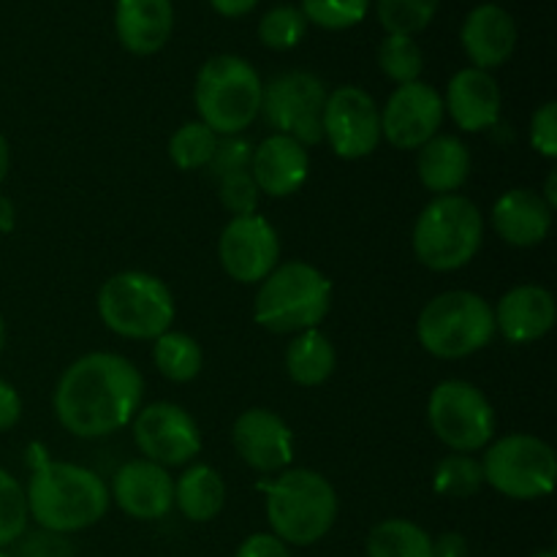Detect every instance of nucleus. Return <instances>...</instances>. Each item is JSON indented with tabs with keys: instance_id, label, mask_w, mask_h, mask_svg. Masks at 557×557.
Instances as JSON below:
<instances>
[{
	"instance_id": "obj_1",
	"label": "nucleus",
	"mask_w": 557,
	"mask_h": 557,
	"mask_svg": "<svg viewBox=\"0 0 557 557\" xmlns=\"http://www.w3.org/2000/svg\"><path fill=\"white\" fill-rule=\"evenodd\" d=\"M145 395V379L128 359L96 351L76 359L60 375L54 413L76 438L117 433L136 417Z\"/></svg>"
},
{
	"instance_id": "obj_2",
	"label": "nucleus",
	"mask_w": 557,
	"mask_h": 557,
	"mask_svg": "<svg viewBox=\"0 0 557 557\" xmlns=\"http://www.w3.org/2000/svg\"><path fill=\"white\" fill-rule=\"evenodd\" d=\"M27 511L49 533H76L96 525L109 509V490L101 476L71 462H49L33 471Z\"/></svg>"
},
{
	"instance_id": "obj_3",
	"label": "nucleus",
	"mask_w": 557,
	"mask_h": 557,
	"mask_svg": "<svg viewBox=\"0 0 557 557\" xmlns=\"http://www.w3.org/2000/svg\"><path fill=\"white\" fill-rule=\"evenodd\" d=\"M332 305V283L324 272L305 261L275 267L261 281L253 315L264 330L275 335L315 330Z\"/></svg>"
},
{
	"instance_id": "obj_4",
	"label": "nucleus",
	"mask_w": 557,
	"mask_h": 557,
	"mask_svg": "<svg viewBox=\"0 0 557 557\" xmlns=\"http://www.w3.org/2000/svg\"><path fill=\"white\" fill-rule=\"evenodd\" d=\"M267 520L272 536L294 547H310L332 531L337 520L335 487L321 473L286 471L267 493Z\"/></svg>"
},
{
	"instance_id": "obj_5",
	"label": "nucleus",
	"mask_w": 557,
	"mask_h": 557,
	"mask_svg": "<svg viewBox=\"0 0 557 557\" xmlns=\"http://www.w3.org/2000/svg\"><path fill=\"white\" fill-rule=\"evenodd\" d=\"M259 74L248 60L237 54L210 58L196 74V109L201 123L221 136H237L259 117L261 112Z\"/></svg>"
},
{
	"instance_id": "obj_6",
	"label": "nucleus",
	"mask_w": 557,
	"mask_h": 557,
	"mask_svg": "<svg viewBox=\"0 0 557 557\" xmlns=\"http://www.w3.org/2000/svg\"><path fill=\"white\" fill-rule=\"evenodd\" d=\"M484 218L471 199L435 196L417 218L413 253L428 270L451 272L466 267L482 248Z\"/></svg>"
},
{
	"instance_id": "obj_7",
	"label": "nucleus",
	"mask_w": 557,
	"mask_h": 557,
	"mask_svg": "<svg viewBox=\"0 0 557 557\" xmlns=\"http://www.w3.org/2000/svg\"><path fill=\"white\" fill-rule=\"evenodd\" d=\"M419 343L438 359H466L495 335L493 308L473 292H446L424 305L417 321Z\"/></svg>"
},
{
	"instance_id": "obj_8",
	"label": "nucleus",
	"mask_w": 557,
	"mask_h": 557,
	"mask_svg": "<svg viewBox=\"0 0 557 557\" xmlns=\"http://www.w3.org/2000/svg\"><path fill=\"white\" fill-rule=\"evenodd\" d=\"M101 321L128 341H156L174 321V299L166 283L147 272H120L98 292Z\"/></svg>"
},
{
	"instance_id": "obj_9",
	"label": "nucleus",
	"mask_w": 557,
	"mask_h": 557,
	"mask_svg": "<svg viewBox=\"0 0 557 557\" xmlns=\"http://www.w3.org/2000/svg\"><path fill=\"white\" fill-rule=\"evenodd\" d=\"M484 482L515 500L547 498L555 487L557 460L547 441L517 433L495 441L482 460Z\"/></svg>"
},
{
	"instance_id": "obj_10",
	"label": "nucleus",
	"mask_w": 557,
	"mask_h": 557,
	"mask_svg": "<svg viewBox=\"0 0 557 557\" xmlns=\"http://www.w3.org/2000/svg\"><path fill=\"white\" fill-rule=\"evenodd\" d=\"M428 422L441 444L460 455L484 449L495 433V411L482 389L468 381H444L428 403Z\"/></svg>"
},
{
	"instance_id": "obj_11",
	"label": "nucleus",
	"mask_w": 557,
	"mask_h": 557,
	"mask_svg": "<svg viewBox=\"0 0 557 557\" xmlns=\"http://www.w3.org/2000/svg\"><path fill=\"white\" fill-rule=\"evenodd\" d=\"M324 103V82L310 71H286L261 90V114L267 123L302 147L319 145L324 139L321 131Z\"/></svg>"
},
{
	"instance_id": "obj_12",
	"label": "nucleus",
	"mask_w": 557,
	"mask_h": 557,
	"mask_svg": "<svg viewBox=\"0 0 557 557\" xmlns=\"http://www.w3.org/2000/svg\"><path fill=\"white\" fill-rule=\"evenodd\" d=\"M321 131L332 150L346 161L370 156L381 141V109L362 87H337L326 96L321 112Z\"/></svg>"
},
{
	"instance_id": "obj_13",
	"label": "nucleus",
	"mask_w": 557,
	"mask_h": 557,
	"mask_svg": "<svg viewBox=\"0 0 557 557\" xmlns=\"http://www.w3.org/2000/svg\"><path fill=\"white\" fill-rule=\"evenodd\" d=\"M134 441L145 460L161 468L185 466L201 451V435L194 417L174 403H152L134 419Z\"/></svg>"
},
{
	"instance_id": "obj_14",
	"label": "nucleus",
	"mask_w": 557,
	"mask_h": 557,
	"mask_svg": "<svg viewBox=\"0 0 557 557\" xmlns=\"http://www.w3.org/2000/svg\"><path fill=\"white\" fill-rule=\"evenodd\" d=\"M444 98L424 82L400 85L381 112V136L397 150H419L444 123Z\"/></svg>"
},
{
	"instance_id": "obj_15",
	"label": "nucleus",
	"mask_w": 557,
	"mask_h": 557,
	"mask_svg": "<svg viewBox=\"0 0 557 557\" xmlns=\"http://www.w3.org/2000/svg\"><path fill=\"white\" fill-rule=\"evenodd\" d=\"M218 256L232 281L261 283L277 267V232L261 215L232 218L218 243Z\"/></svg>"
},
{
	"instance_id": "obj_16",
	"label": "nucleus",
	"mask_w": 557,
	"mask_h": 557,
	"mask_svg": "<svg viewBox=\"0 0 557 557\" xmlns=\"http://www.w3.org/2000/svg\"><path fill=\"white\" fill-rule=\"evenodd\" d=\"M232 441L243 462L261 473H275L292 462L294 438L288 424L267 408L243 411L234 422Z\"/></svg>"
},
{
	"instance_id": "obj_17",
	"label": "nucleus",
	"mask_w": 557,
	"mask_h": 557,
	"mask_svg": "<svg viewBox=\"0 0 557 557\" xmlns=\"http://www.w3.org/2000/svg\"><path fill=\"white\" fill-rule=\"evenodd\" d=\"M112 498L134 520H161L174 506V482L166 468L150 460H131L114 476Z\"/></svg>"
},
{
	"instance_id": "obj_18",
	"label": "nucleus",
	"mask_w": 557,
	"mask_h": 557,
	"mask_svg": "<svg viewBox=\"0 0 557 557\" xmlns=\"http://www.w3.org/2000/svg\"><path fill=\"white\" fill-rule=\"evenodd\" d=\"M444 109H449L457 128L468 134L495 128L500 120V90L490 71L462 69L446 87Z\"/></svg>"
},
{
	"instance_id": "obj_19",
	"label": "nucleus",
	"mask_w": 557,
	"mask_h": 557,
	"mask_svg": "<svg viewBox=\"0 0 557 557\" xmlns=\"http://www.w3.org/2000/svg\"><path fill=\"white\" fill-rule=\"evenodd\" d=\"M308 150L299 141H294L292 136L275 134L253 150L250 177L259 185L261 194L286 199V196L297 194L302 188V183L308 180Z\"/></svg>"
},
{
	"instance_id": "obj_20",
	"label": "nucleus",
	"mask_w": 557,
	"mask_h": 557,
	"mask_svg": "<svg viewBox=\"0 0 557 557\" xmlns=\"http://www.w3.org/2000/svg\"><path fill=\"white\" fill-rule=\"evenodd\" d=\"M493 315L495 330H500L506 341L533 343L555 326L557 305L553 292L525 283V286H515L511 292H506Z\"/></svg>"
},
{
	"instance_id": "obj_21",
	"label": "nucleus",
	"mask_w": 557,
	"mask_h": 557,
	"mask_svg": "<svg viewBox=\"0 0 557 557\" xmlns=\"http://www.w3.org/2000/svg\"><path fill=\"white\" fill-rule=\"evenodd\" d=\"M462 49L473 60V69H498L515 54L517 25L506 9L495 3L476 5L462 22Z\"/></svg>"
},
{
	"instance_id": "obj_22",
	"label": "nucleus",
	"mask_w": 557,
	"mask_h": 557,
	"mask_svg": "<svg viewBox=\"0 0 557 557\" xmlns=\"http://www.w3.org/2000/svg\"><path fill=\"white\" fill-rule=\"evenodd\" d=\"M493 228L506 245L533 248L553 228V207L536 190H506L493 207Z\"/></svg>"
},
{
	"instance_id": "obj_23",
	"label": "nucleus",
	"mask_w": 557,
	"mask_h": 557,
	"mask_svg": "<svg viewBox=\"0 0 557 557\" xmlns=\"http://www.w3.org/2000/svg\"><path fill=\"white\" fill-rule=\"evenodd\" d=\"M174 27L172 0H117L114 30L134 54H156L166 47Z\"/></svg>"
},
{
	"instance_id": "obj_24",
	"label": "nucleus",
	"mask_w": 557,
	"mask_h": 557,
	"mask_svg": "<svg viewBox=\"0 0 557 557\" xmlns=\"http://www.w3.org/2000/svg\"><path fill=\"white\" fill-rule=\"evenodd\" d=\"M417 172L424 188L433 194H455L471 174V152L457 136H433L419 147Z\"/></svg>"
},
{
	"instance_id": "obj_25",
	"label": "nucleus",
	"mask_w": 557,
	"mask_h": 557,
	"mask_svg": "<svg viewBox=\"0 0 557 557\" xmlns=\"http://www.w3.org/2000/svg\"><path fill=\"white\" fill-rule=\"evenodd\" d=\"M174 504L190 522H210L226 504V484L210 466H194L174 484Z\"/></svg>"
},
{
	"instance_id": "obj_26",
	"label": "nucleus",
	"mask_w": 557,
	"mask_h": 557,
	"mask_svg": "<svg viewBox=\"0 0 557 557\" xmlns=\"http://www.w3.org/2000/svg\"><path fill=\"white\" fill-rule=\"evenodd\" d=\"M337 354L330 337L319 330H305L288 343L286 370L288 379L299 386H319L335 373Z\"/></svg>"
},
{
	"instance_id": "obj_27",
	"label": "nucleus",
	"mask_w": 557,
	"mask_h": 557,
	"mask_svg": "<svg viewBox=\"0 0 557 557\" xmlns=\"http://www.w3.org/2000/svg\"><path fill=\"white\" fill-rule=\"evenodd\" d=\"M368 557H435L433 539L411 520H384L370 531Z\"/></svg>"
},
{
	"instance_id": "obj_28",
	"label": "nucleus",
	"mask_w": 557,
	"mask_h": 557,
	"mask_svg": "<svg viewBox=\"0 0 557 557\" xmlns=\"http://www.w3.org/2000/svg\"><path fill=\"white\" fill-rule=\"evenodd\" d=\"M152 359H156V368L161 370V375H166L174 384L194 381L205 364L201 346L183 332H163L161 337H156Z\"/></svg>"
},
{
	"instance_id": "obj_29",
	"label": "nucleus",
	"mask_w": 557,
	"mask_h": 557,
	"mask_svg": "<svg viewBox=\"0 0 557 557\" xmlns=\"http://www.w3.org/2000/svg\"><path fill=\"white\" fill-rule=\"evenodd\" d=\"M218 147V134L207 128L205 123H185L169 139V156L174 166L194 172V169H207Z\"/></svg>"
},
{
	"instance_id": "obj_30",
	"label": "nucleus",
	"mask_w": 557,
	"mask_h": 557,
	"mask_svg": "<svg viewBox=\"0 0 557 557\" xmlns=\"http://www.w3.org/2000/svg\"><path fill=\"white\" fill-rule=\"evenodd\" d=\"M441 0H379V20L389 36H417L433 22Z\"/></svg>"
},
{
	"instance_id": "obj_31",
	"label": "nucleus",
	"mask_w": 557,
	"mask_h": 557,
	"mask_svg": "<svg viewBox=\"0 0 557 557\" xmlns=\"http://www.w3.org/2000/svg\"><path fill=\"white\" fill-rule=\"evenodd\" d=\"M484 484L482 462L473 460L471 455H449L435 468V493L446 498H471Z\"/></svg>"
},
{
	"instance_id": "obj_32",
	"label": "nucleus",
	"mask_w": 557,
	"mask_h": 557,
	"mask_svg": "<svg viewBox=\"0 0 557 557\" xmlns=\"http://www.w3.org/2000/svg\"><path fill=\"white\" fill-rule=\"evenodd\" d=\"M379 65L397 85L419 82L424 69L422 49L411 36H386L379 47Z\"/></svg>"
},
{
	"instance_id": "obj_33",
	"label": "nucleus",
	"mask_w": 557,
	"mask_h": 557,
	"mask_svg": "<svg viewBox=\"0 0 557 557\" xmlns=\"http://www.w3.org/2000/svg\"><path fill=\"white\" fill-rule=\"evenodd\" d=\"M305 30H308V20L294 5H275L259 22L261 44L275 49V52H286V49L297 47L305 38Z\"/></svg>"
},
{
	"instance_id": "obj_34",
	"label": "nucleus",
	"mask_w": 557,
	"mask_h": 557,
	"mask_svg": "<svg viewBox=\"0 0 557 557\" xmlns=\"http://www.w3.org/2000/svg\"><path fill=\"white\" fill-rule=\"evenodd\" d=\"M27 498L25 490L20 487L9 471L0 468V547L20 542L27 528Z\"/></svg>"
},
{
	"instance_id": "obj_35",
	"label": "nucleus",
	"mask_w": 557,
	"mask_h": 557,
	"mask_svg": "<svg viewBox=\"0 0 557 557\" xmlns=\"http://www.w3.org/2000/svg\"><path fill=\"white\" fill-rule=\"evenodd\" d=\"M370 9V0H302L305 20L324 30H348L359 25Z\"/></svg>"
},
{
	"instance_id": "obj_36",
	"label": "nucleus",
	"mask_w": 557,
	"mask_h": 557,
	"mask_svg": "<svg viewBox=\"0 0 557 557\" xmlns=\"http://www.w3.org/2000/svg\"><path fill=\"white\" fill-rule=\"evenodd\" d=\"M250 161H253V145L243 136H226V139H218L215 156L207 163V169L212 172V177L223 180L232 174L250 172Z\"/></svg>"
},
{
	"instance_id": "obj_37",
	"label": "nucleus",
	"mask_w": 557,
	"mask_h": 557,
	"mask_svg": "<svg viewBox=\"0 0 557 557\" xmlns=\"http://www.w3.org/2000/svg\"><path fill=\"white\" fill-rule=\"evenodd\" d=\"M259 185L253 183L250 172L243 174H232V177L221 180V205L232 212L234 218H245V215H256V207H259Z\"/></svg>"
},
{
	"instance_id": "obj_38",
	"label": "nucleus",
	"mask_w": 557,
	"mask_h": 557,
	"mask_svg": "<svg viewBox=\"0 0 557 557\" xmlns=\"http://www.w3.org/2000/svg\"><path fill=\"white\" fill-rule=\"evenodd\" d=\"M531 145L542 152L544 158L557 156V103H544L531 123Z\"/></svg>"
},
{
	"instance_id": "obj_39",
	"label": "nucleus",
	"mask_w": 557,
	"mask_h": 557,
	"mask_svg": "<svg viewBox=\"0 0 557 557\" xmlns=\"http://www.w3.org/2000/svg\"><path fill=\"white\" fill-rule=\"evenodd\" d=\"M16 557H69V544L60 539V533H33L20 544Z\"/></svg>"
},
{
	"instance_id": "obj_40",
	"label": "nucleus",
	"mask_w": 557,
	"mask_h": 557,
	"mask_svg": "<svg viewBox=\"0 0 557 557\" xmlns=\"http://www.w3.org/2000/svg\"><path fill=\"white\" fill-rule=\"evenodd\" d=\"M234 557H292V553H288L286 544L277 536H272V533H253V536H248L239 544Z\"/></svg>"
},
{
	"instance_id": "obj_41",
	"label": "nucleus",
	"mask_w": 557,
	"mask_h": 557,
	"mask_svg": "<svg viewBox=\"0 0 557 557\" xmlns=\"http://www.w3.org/2000/svg\"><path fill=\"white\" fill-rule=\"evenodd\" d=\"M22 417V400L11 384L0 379V433L14 428Z\"/></svg>"
},
{
	"instance_id": "obj_42",
	"label": "nucleus",
	"mask_w": 557,
	"mask_h": 557,
	"mask_svg": "<svg viewBox=\"0 0 557 557\" xmlns=\"http://www.w3.org/2000/svg\"><path fill=\"white\" fill-rule=\"evenodd\" d=\"M433 549H435V557H466L468 553L466 542H462V536H457V533H446V536H441L438 542H433Z\"/></svg>"
},
{
	"instance_id": "obj_43",
	"label": "nucleus",
	"mask_w": 557,
	"mask_h": 557,
	"mask_svg": "<svg viewBox=\"0 0 557 557\" xmlns=\"http://www.w3.org/2000/svg\"><path fill=\"white\" fill-rule=\"evenodd\" d=\"M212 3V9L218 11V14H223V16H245V14H250V11L256 9V3H259V0H210Z\"/></svg>"
},
{
	"instance_id": "obj_44",
	"label": "nucleus",
	"mask_w": 557,
	"mask_h": 557,
	"mask_svg": "<svg viewBox=\"0 0 557 557\" xmlns=\"http://www.w3.org/2000/svg\"><path fill=\"white\" fill-rule=\"evenodd\" d=\"M16 221V210H14V201L9 196L0 194V234H9L14 228Z\"/></svg>"
},
{
	"instance_id": "obj_45",
	"label": "nucleus",
	"mask_w": 557,
	"mask_h": 557,
	"mask_svg": "<svg viewBox=\"0 0 557 557\" xmlns=\"http://www.w3.org/2000/svg\"><path fill=\"white\" fill-rule=\"evenodd\" d=\"M9 141H5V136L0 134V183L5 180V172H9Z\"/></svg>"
},
{
	"instance_id": "obj_46",
	"label": "nucleus",
	"mask_w": 557,
	"mask_h": 557,
	"mask_svg": "<svg viewBox=\"0 0 557 557\" xmlns=\"http://www.w3.org/2000/svg\"><path fill=\"white\" fill-rule=\"evenodd\" d=\"M5 346V324H3V315H0V351Z\"/></svg>"
},
{
	"instance_id": "obj_47",
	"label": "nucleus",
	"mask_w": 557,
	"mask_h": 557,
	"mask_svg": "<svg viewBox=\"0 0 557 557\" xmlns=\"http://www.w3.org/2000/svg\"><path fill=\"white\" fill-rule=\"evenodd\" d=\"M531 557H557V555H555V549H544V553H536V555H531Z\"/></svg>"
},
{
	"instance_id": "obj_48",
	"label": "nucleus",
	"mask_w": 557,
	"mask_h": 557,
	"mask_svg": "<svg viewBox=\"0 0 557 557\" xmlns=\"http://www.w3.org/2000/svg\"><path fill=\"white\" fill-rule=\"evenodd\" d=\"M0 557H11V555H5V553H0Z\"/></svg>"
}]
</instances>
